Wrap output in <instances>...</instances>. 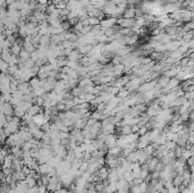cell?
Instances as JSON below:
<instances>
[{
  "label": "cell",
  "mask_w": 194,
  "mask_h": 193,
  "mask_svg": "<svg viewBox=\"0 0 194 193\" xmlns=\"http://www.w3.org/2000/svg\"><path fill=\"white\" fill-rule=\"evenodd\" d=\"M28 193H38V191H39V186L38 185H34V186H32V187H28Z\"/></svg>",
  "instance_id": "ab89813d"
},
{
  "label": "cell",
  "mask_w": 194,
  "mask_h": 193,
  "mask_svg": "<svg viewBox=\"0 0 194 193\" xmlns=\"http://www.w3.org/2000/svg\"><path fill=\"white\" fill-rule=\"evenodd\" d=\"M30 55H31V53H28L27 51H25L24 49H22L18 56H19V58H21V59H23V60L25 62L26 59H28V58H30Z\"/></svg>",
  "instance_id": "4dcf8cb0"
},
{
  "label": "cell",
  "mask_w": 194,
  "mask_h": 193,
  "mask_svg": "<svg viewBox=\"0 0 194 193\" xmlns=\"http://www.w3.org/2000/svg\"><path fill=\"white\" fill-rule=\"evenodd\" d=\"M21 170H22V172H23L25 175H28V174H30V172H31V169H30V168H28L27 166H25V165L22 167V169H21Z\"/></svg>",
  "instance_id": "7bdbcfd3"
},
{
  "label": "cell",
  "mask_w": 194,
  "mask_h": 193,
  "mask_svg": "<svg viewBox=\"0 0 194 193\" xmlns=\"http://www.w3.org/2000/svg\"><path fill=\"white\" fill-rule=\"evenodd\" d=\"M125 72V66L123 64L114 65V76H120Z\"/></svg>",
  "instance_id": "8fae6325"
},
{
  "label": "cell",
  "mask_w": 194,
  "mask_h": 193,
  "mask_svg": "<svg viewBox=\"0 0 194 193\" xmlns=\"http://www.w3.org/2000/svg\"><path fill=\"white\" fill-rule=\"evenodd\" d=\"M60 25H61V27H63L64 31H69V30H70V24H69L68 21H63Z\"/></svg>",
  "instance_id": "836d02e7"
},
{
  "label": "cell",
  "mask_w": 194,
  "mask_h": 193,
  "mask_svg": "<svg viewBox=\"0 0 194 193\" xmlns=\"http://www.w3.org/2000/svg\"><path fill=\"white\" fill-rule=\"evenodd\" d=\"M55 9H56V6H55L53 4H49V5L47 6V10H45V11H47L48 14H51L52 11H55Z\"/></svg>",
  "instance_id": "f35d334b"
},
{
  "label": "cell",
  "mask_w": 194,
  "mask_h": 193,
  "mask_svg": "<svg viewBox=\"0 0 194 193\" xmlns=\"http://www.w3.org/2000/svg\"><path fill=\"white\" fill-rule=\"evenodd\" d=\"M163 145H165L166 150L170 151V150H174V149H175L177 144H176V142H174V141H166V143H165Z\"/></svg>",
  "instance_id": "cb8c5ba5"
},
{
  "label": "cell",
  "mask_w": 194,
  "mask_h": 193,
  "mask_svg": "<svg viewBox=\"0 0 194 193\" xmlns=\"http://www.w3.org/2000/svg\"><path fill=\"white\" fill-rule=\"evenodd\" d=\"M8 68H9L8 64L5 62V60L0 59V72H1V73H5V74H7V72H8Z\"/></svg>",
  "instance_id": "7402d4cb"
},
{
  "label": "cell",
  "mask_w": 194,
  "mask_h": 193,
  "mask_svg": "<svg viewBox=\"0 0 194 193\" xmlns=\"http://www.w3.org/2000/svg\"><path fill=\"white\" fill-rule=\"evenodd\" d=\"M126 160L128 162H137V161H139V152H137V150L129 152V153L127 155Z\"/></svg>",
  "instance_id": "9c48e42d"
},
{
  "label": "cell",
  "mask_w": 194,
  "mask_h": 193,
  "mask_svg": "<svg viewBox=\"0 0 194 193\" xmlns=\"http://www.w3.org/2000/svg\"><path fill=\"white\" fill-rule=\"evenodd\" d=\"M44 93H47V92H45V90H44L42 87H39V88L32 90V94H33L34 97H42Z\"/></svg>",
  "instance_id": "ac0fdd59"
},
{
  "label": "cell",
  "mask_w": 194,
  "mask_h": 193,
  "mask_svg": "<svg viewBox=\"0 0 194 193\" xmlns=\"http://www.w3.org/2000/svg\"><path fill=\"white\" fill-rule=\"evenodd\" d=\"M192 156H193V149H191V150L184 149L183 150V152H182V157H180V158H183L184 160H186V159L190 158V157H192Z\"/></svg>",
  "instance_id": "484cf974"
},
{
  "label": "cell",
  "mask_w": 194,
  "mask_h": 193,
  "mask_svg": "<svg viewBox=\"0 0 194 193\" xmlns=\"http://www.w3.org/2000/svg\"><path fill=\"white\" fill-rule=\"evenodd\" d=\"M129 94H131V92L127 90V89L123 88L119 90L118 92V98H120L122 100H124V99H126V98H128L129 97Z\"/></svg>",
  "instance_id": "e0dca14e"
},
{
  "label": "cell",
  "mask_w": 194,
  "mask_h": 193,
  "mask_svg": "<svg viewBox=\"0 0 194 193\" xmlns=\"http://www.w3.org/2000/svg\"><path fill=\"white\" fill-rule=\"evenodd\" d=\"M83 93V90H82V88H73L72 89V96L73 97H80L81 94Z\"/></svg>",
  "instance_id": "f1b7e54d"
},
{
  "label": "cell",
  "mask_w": 194,
  "mask_h": 193,
  "mask_svg": "<svg viewBox=\"0 0 194 193\" xmlns=\"http://www.w3.org/2000/svg\"><path fill=\"white\" fill-rule=\"evenodd\" d=\"M111 65H118V64H123V57H120V56H114L111 59Z\"/></svg>",
  "instance_id": "4316f807"
},
{
  "label": "cell",
  "mask_w": 194,
  "mask_h": 193,
  "mask_svg": "<svg viewBox=\"0 0 194 193\" xmlns=\"http://www.w3.org/2000/svg\"><path fill=\"white\" fill-rule=\"evenodd\" d=\"M67 60H72V62H78L81 58H82V55L80 53V51L77 49H73L72 53L68 55L67 57Z\"/></svg>",
  "instance_id": "8992f818"
},
{
  "label": "cell",
  "mask_w": 194,
  "mask_h": 193,
  "mask_svg": "<svg viewBox=\"0 0 194 193\" xmlns=\"http://www.w3.org/2000/svg\"><path fill=\"white\" fill-rule=\"evenodd\" d=\"M97 193H102V192H97Z\"/></svg>",
  "instance_id": "f907efd6"
},
{
  "label": "cell",
  "mask_w": 194,
  "mask_h": 193,
  "mask_svg": "<svg viewBox=\"0 0 194 193\" xmlns=\"http://www.w3.org/2000/svg\"><path fill=\"white\" fill-rule=\"evenodd\" d=\"M87 23L90 26H95V25L100 24V21L97 17H87Z\"/></svg>",
  "instance_id": "83f0119b"
},
{
  "label": "cell",
  "mask_w": 194,
  "mask_h": 193,
  "mask_svg": "<svg viewBox=\"0 0 194 193\" xmlns=\"http://www.w3.org/2000/svg\"><path fill=\"white\" fill-rule=\"evenodd\" d=\"M116 191H117V184H116V182H112V183H108L104 186L103 193H114Z\"/></svg>",
  "instance_id": "7c38bea8"
},
{
  "label": "cell",
  "mask_w": 194,
  "mask_h": 193,
  "mask_svg": "<svg viewBox=\"0 0 194 193\" xmlns=\"http://www.w3.org/2000/svg\"><path fill=\"white\" fill-rule=\"evenodd\" d=\"M117 24V18L115 17H108V18H103L102 21H100V26L102 30L104 28H110V27L115 26Z\"/></svg>",
  "instance_id": "6da1fadb"
},
{
  "label": "cell",
  "mask_w": 194,
  "mask_h": 193,
  "mask_svg": "<svg viewBox=\"0 0 194 193\" xmlns=\"http://www.w3.org/2000/svg\"><path fill=\"white\" fill-rule=\"evenodd\" d=\"M120 152H122V149L117 147V145H115V147H112V148H109L108 149V155H111V156H115V157H119V155H120Z\"/></svg>",
  "instance_id": "9a60e30c"
},
{
  "label": "cell",
  "mask_w": 194,
  "mask_h": 193,
  "mask_svg": "<svg viewBox=\"0 0 194 193\" xmlns=\"http://www.w3.org/2000/svg\"><path fill=\"white\" fill-rule=\"evenodd\" d=\"M51 169H52V167L49 166L48 164H42V165H39L36 172H38V174H40V175H48L51 172Z\"/></svg>",
  "instance_id": "277c9868"
},
{
  "label": "cell",
  "mask_w": 194,
  "mask_h": 193,
  "mask_svg": "<svg viewBox=\"0 0 194 193\" xmlns=\"http://www.w3.org/2000/svg\"><path fill=\"white\" fill-rule=\"evenodd\" d=\"M2 108H4V115L6 117H9V116H13L14 115V107L10 105L9 102L2 104Z\"/></svg>",
  "instance_id": "52a82bcc"
},
{
  "label": "cell",
  "mask_w": 194,
  "mask_h": 193,
  "mask_svg": "<svg viewBox=\"0 0 194 193\" xmlns=\"http://www.w3.org/2000/svg\"><path fill=\"white\" fill-rule=\"evenodd\" d=\"M55 6H56V8L57 9H66L67 4H66L65 1H60V2H58V4H56Z\"/></svg>",
  "instance_id": "8d00e7d4"
},
{
  "label": "cell",
  "mask_w": 194,
  "mask_h": 193,
  "mask_svg": "<svg viewBox=\"0 0 194 193\" xmlns=\"http://www.w3.org/2000/svg\"><path fill=\"white\" fill-rule=\"evenodd\" d=\"M60 183L64 187H68L72 183H74V177L70 174H63L60 176Z\"/></svg>",
  "instance_id": "7a4b0ae2"
},
{
  "label": "cell",
  "mask_w": 194,
  "mask_h": 193,
  "mask_svg": "<svg viewBox=\"0 0 194 193\" xmlns=\"http://www.w3.org/2000/svg\"><path fill=\"white\" fill-rule=\"evenodd\" d=\"M122 177H123L126 182H128V183H129L131 181H133V178H134V177H133V174H132V170H126V172L123 174Z\"/></svg>",
  "instance_id": "603a6c76"
},
{
  "label": "cell",
  "mask_w": 194,
  "mask_h": 193,
  "mask_svg": "<svg viewBox=\"0 0 194 193\" xmlns=\"http://www.w3.org/2000/svg\"><path fill=\"white\" fill-rule=\"evenodd\" d=\"M34 65H35V62H34L33 60L31 59V58L26 59L25 62H23V66H24V67H26V68H32Z\"/></svg>",
  "instance_id": "d6a6232c"
},
{
  "label": "cell",
  "mask_w": 194,
  "mask_h": 193,
  "mask_svg": "<svg viewBox=\"0 0 194 193\" xmlns=\"http://www.w3.org/2000/svg\"><path fill=\"white\" fill-rule=\"evenodd\" d=\"M28 84H30L31 89L34 90V89L41 87V79H39V77H35V76H34V77H32V79H30V81H28Z\"/></svg>",
  "instance_id": "4fadbf2b"
},
{
  "label": "cell",
  "mask_w": 194,
  "mask_h": 193,
  "mask_svg": "<svg viewBox=\"0 0 194 193\" xmlns=\"http://www.w3.org/2000/svg\"><path fill=\"white\" fill-rule=\"evenodd\" d=\"M47 193H50V192H49V191H48V192H47Z\"/></svg>",
  "instance_id": "816d5d0a"
},
{
  "label": "cell",
  "mask_w": 194,
  "mask_h": 193,
  "mask_svg": "<svg viewBox=\"0 0 194 193\" xmlns=\"http://www.w3.org/2000/svg\"><path fill=\"white\" fill-rule=\"evenodd\" d=\"M167 191H168V193H179V190H178L177 186H171Z\"/></svg>",
  "instance_id": "b9f144b4"
},
{
  "label": "cell",
  "mask_w": 194,
  "mask_h": 193,
  "mask_svg": "<svg viewBox=\"0 0 194 193\" xmlns=\"http://www.w3.org/2000/svg\"><path fill=\"white\" fill-rule=\"evenodd\" d=\"M187 1H192V0H187Z\"/></svg>",
  "instance_id": "681fc988"
},
{
  "label": "cell",
  "mask_w": 194,
  "mask_h": 193,
  "mask_svg": "<svg viewBox=\"0 0 194 193\" xmlns=\"http://www.w3.org/2000/svg\"><path fill=\"white\" fill-rule=\"evenodd\" d=\"M143 151H144V153H145L146 156H152V153H153L154 149H153V147H152L151 143H150V144H148V145L144 148Z\"/></svg>",
  "instance_id": "f546056e"
},
{
  "label": "cell",
  "mask_w": 194,
  "mask_h": 193,
  "mask_svg": "<svg viewBox=\"0 0 194 193\" xmlns=\"http://www.w3.org/2000/svg\"><path fill=\"white\" fill-rule=\"evenodd\" d=\"M67 192V189H60V190H56V191H53L52 193H66Z\"/></svg>",
  "instance_id": "bcb514c9"
},
{
  "label": "cell",
  "mask_w": 194,
  "mask_h": 193,
  "mask_svg": "<svg viewBox=\"0 0 194 193\" xmlns=\"http://www.w3.org/2000/svg\"><path fill=\"white\" fill-rule=\"evenodd\" d=\"M21 50H22V47H21V44L15 42V43L11 44V47H10V53L11 55H15V56H18L19 53H21Z\"/></svg>",
  "instance_id": "5bb4252c"
},
{
  "label": "cell",
  "mask_w": 194,
  "mask_h": 193,
  "mask_svg": "<svg viewBox=\"0 0 194 193\" xmlns=\"http://www.w3.org/2000/svg\"><path fill=\"white\" fill-rule=\"evenodd\" d=\"M116 141H117V136L115 134H109V135H107V138L104 140V145L107 147V149L112 148L116 145Z\"/></svg>",
  "instance_id": "3957f363"
},
{
  "label": "cell",
  "mask_w": 194,
  "mask_h": 193,
  "mask_svg": "<svg viewBox=\"0 0 194 193\" xmlns=\"http://www.w3.org/2000/svg\"><path fill=\"white\" fill-rule=\"evenodd\" d=\"M169 81V77H167V76H161L160 79H158V81H157V85L159 87V88H165L166 85H167V83H168Z\"/></svg>",
  "instance_id": "2e32d148"
},
{
  "label": "cell",
  "mask_w": 194,
  "mask_h": 193,
  "mask_svg": "<svg viewBox=\"0 0 194 193\" xmlns=\"http://www.w3.org/2000/svg\"><path fill=\"white\" fill-rule=\"evenodd\" d=\"M139 126H137V124H134V125H132L131 126V131H132V133H137L139 132Z\"/></svg>",
  "instance_id": "f6af8a7d"
},
{
  "label": "cell",
  "mask_w": 194,
  "mask_h": 193,
  "mask_svg": "<svg viewBox=\"0 0 194 193\" xmlns=\"http://www.w3.org/2000/svg\"><path fill=\"white\" fill-rule=\"evenodd\" d=\"M49 1H50V2H52V0H49Z\"/></svg>",
  "instance_id": "c3c4849f"
},
{
  "label": "cell",
  "mask_w": 194,
  "mask_h": 193,
  "mask_svg": "<svg viewBox=\"0 0 194 193\" xmlns=\"http://www.w3.org/2000/svg\"><path fill=\"white\" fill-rule=\"evenodd\" d=\"M123 17L124 18H135V7L134 6H131L128 8L125 9L124 14H123Z\"/></svg>",
  "instance_id": "30bf717a"
},
{
  "label": "cell",
  "mask_w": 194,
  "mask_h": 193,
  "mask_svg": "<svg viewBox=\"0 0 194 193\" xmlns=\"http://www.w3.org/2000/svg\"><path fill=\"white\" fill-rule=\"evenodd\" d=\"M2 174H4V176H10L13 173H14V170L11 169V168H4L2 167Z\"/></svg>",
  "instance_id": "e575fe53"
},
{
  "label": "cell",
  "mask_w": 194,
  "mask_h": 193,
  "mask_svg": "<svg viewBox=\"0 0 194 193\" xmlns=\"http://www.w3.org/2000/svg\"><path fill=\"white\" fill-rule=\"evenodd\" d=\"M171 182H173V185L174 186H179V185L183 184V177L182 175H176L173 180H171Z\"/></svg>",
  "instance_id": "ffe728a7"
},
{
  "label": "cell",
  "mask_w": 194,
  "mask_h": 193,
  "mask_svg": "<svg viewBox=\"0 0 194 193\" xmlns=\"http://www.w3.org/2000/svg\"><path fill=\"white\" fill-rule=\"evenodd\" d=\"M6 62L8 64L9 66L17 65V56H15V55H10V56L8 57V59L6 60Z\"/></svg>",
  "instance_id": "d4e9b609"
},
{
  "label": "cell",
  "mask_w": 194,
  "mask_h": 193,
  "mask_svg": "<svg viewBox=\"0 0 194 193\" xmlns=\"http://www.w3.org/2000/svg\"><path fill=\"white\" fill-rule=\"evenodd\" d=\"M193 156L192 157H190V158H187L186 159V166H188V167H191V166H193Z\"/></svg>",
  "instance_id": "ee69618b"
},
{
  "label": "cell",
  "mask_w": 194,
  "mask_h": 193,
  "mask_svg": "<svg viewBox=\"0 0 194 193\" xmlns=\"http://www.w3.org/2000/svg\"><path fill=\"white\" fill-rule=\"evenodd\" d=\"M5 1H6V4H7V5H10V4H13V2H14V1H16V0H5Z\"/></svg>",
  "instance_id": "7dc6e473"
},
{
  "label": "cell",
  "mask_w": 194,
  "mask_h": 193,
  "mask_svg": "<svg viewBox=\"0 0 194 193\" xmlns=\"http://www.w3.org/2000/svg\"><path fill=\"white\" fill-rule=\"evenodd\" d=\"M25 182H26V184H27L28 187H32V186H34V185H36V180L33 178V177H31L30 175H26Z\"/></svg>",
  "instance_id": "44dd1931"
},
{
  "label": "cell",
  "mask_w": 194,
  "mask_h": 193,
  "mask_svg": "<svg viewBox=\"0 0 194 193\" xmlns=\"http://www.w3.org/2000/svg\"><path fill=\"white\" fill-rule=\"evenodd\" d=\"M26 113H27V114H30V115H32V116H34V115H36V114L43 113V109L41 108V106L32 105L30 108H28V110H27Z\"/></svg>",
  "instance_id": "ba28073f"
},
{
  "label": "cell",
  "mask_w": 194,
  "mask_h": 193,
  "mask_svg": "<svg viewBox=\"0 0 194 193\" xmlns=\"http://www.w3.org/2000/svg\"><path fill=\"white\" fill-rule=\"evenodd\" d=\"M38 5H43V6H48L49 4H51L49 0H36Z\"/></svg>",
  "instance_id": "60d3db41"
},
{
  "label": "cell",
  "mask_w": 194,
  "mask_h": 193,
  "mask_svg": "<svg viewBox=\"0 0 194 193\" xmlns=\"http://www.w3.org/2000/svg\"><path fill=\"white\" fill-rule=\"evenodd\" d=\"M23 49L27 51L28 53H33L34 50H35V48H34V45L32 44V42H24L23 43Z\"/></svg>",
  "instance_id": "d6986e66"
},
{
  "label": "cell",
  "mask_w": 194,
  "mask_h": 193,
  "mask_svg": "<svg viewBox=\"0 0 194 193\" xmlns=\"http://www.w3.org/2000/svg\"><path fill=\"white\" fill-rule=\"evenodd\" d=\"M59 139H69V132H59Z\"/></svg>",
  "instance_id": "74e56055"
},
{
  "label": "cell",
  "mask_w": 194,
  "mask_h": 193,
  "mask_svg": "<svg viewBox=\"0 0 194 193\" xmlns=\"http://www.w3.org/2000/svg\"><path fill=\"white\" fill-rule=\"evenodd\" d=\"M47 122L45 121V115L43 114V113H40V114H36L33 116V123L35 124V125H38L39 127L42 125V124H44Z\"/></svg>",
  "instance_id": "5b68a950"
},
{
  "label": "cell",
  "mask_w": 194,
  "mask_h": 193,
  "mask_svg": "<svg viewBox=\"0 0 194 193\" xmlns=\"http://www.w3.org/2000/svg\"><path fill=\"white\" fill-rule=\"evenodd\" d=\"M107 92L110 93V94H112V96H117V94H118V92H119V89L112 85V87H109V88H108Z\"/></svg>",
  "instance_id": "1f68e13d"
},
{
  "label": "cell",
  "mask_w": 194,
  "mask_h": 193,
  "mask_svg": "<svg viewBox=\"0 0 194 193\" xmlns=\"http://www.w3.org/2000/svg\"><path fill=\"white\" fill-rule=\"evenodd\" d=\"M148 128H146V126H142V127H140L139 128V132H137V134H139V136H142L144 134H146L148 133Z\"/></svg>",
  "instance_id": "d590c367"
}]
</instances>
